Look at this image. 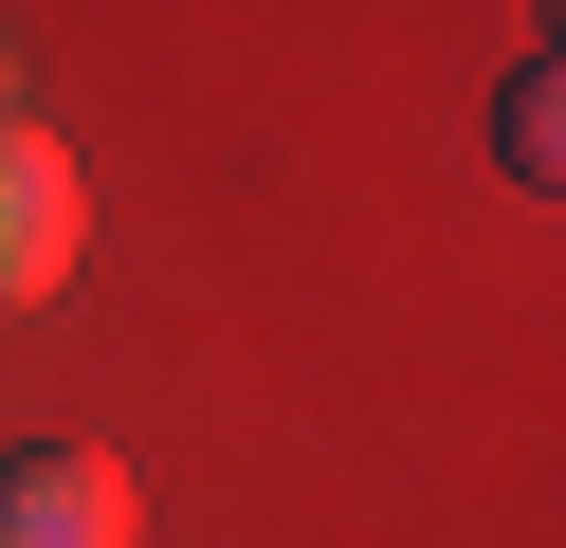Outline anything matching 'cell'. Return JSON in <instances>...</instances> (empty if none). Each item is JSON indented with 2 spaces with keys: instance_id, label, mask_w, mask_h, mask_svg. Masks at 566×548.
<instances>
[{
  "instance_id": "cell-1",
  "label": "cell",
  "mask_w": 566,
  "mask_h": 548,
  "mask_svg": "<svg viewBox=\"0 0 566 548\" xmlns=\"http://www.w3.org/2000/svg\"><path fill=\"white\" fill-rule=\"evenodd\" d=\"M74 256H92V183H74V146L0 110V311L74 292Z\"/></svg>"
},
{
  "instance_id": "cell-2",
  "label": "cell",
  "mask_w": 566,
  "mask_h": 548,
  "mask_svg": "<svg viewBox=\"0 0 566 548\" xmlns=\"http://www.w3.org/2000/svg\"><path fill=\"white\" fill-rule=\"evenodd\" d=\"M147 511H128V457H92V438H19L0 457V548H128Z\"/></svg>"
},
{
  "instance_id": "cell-3",
  "label": "cell",
  "mask_w": 566,
  "mask_h": 548,
  "mask_svg": "<svg viewBox=\"0 0 566 548\" xmlns=\"http://www.w3.org/2000/svg\"><path fill=\"white\" fill-rule=\"evenodd\" d=\"M493 165H512V183L566 165V73H548V55H512V92H493Z\"/></svg>"
},
{
  "instance_id": "cell-4",
  "label": "cell",
  "mask_w": 566,
  "mask_h": 548,
  "mask_svg": "<svg viewBox=\"0 0 566 548\" xmlns=\"http://www.w3.org/2000/svg\"><path fill=\"white\" fill-rule=\"evenodd\" d=\"M0 110H19V37H0Z\"/></svg>"
}]
</instances>
